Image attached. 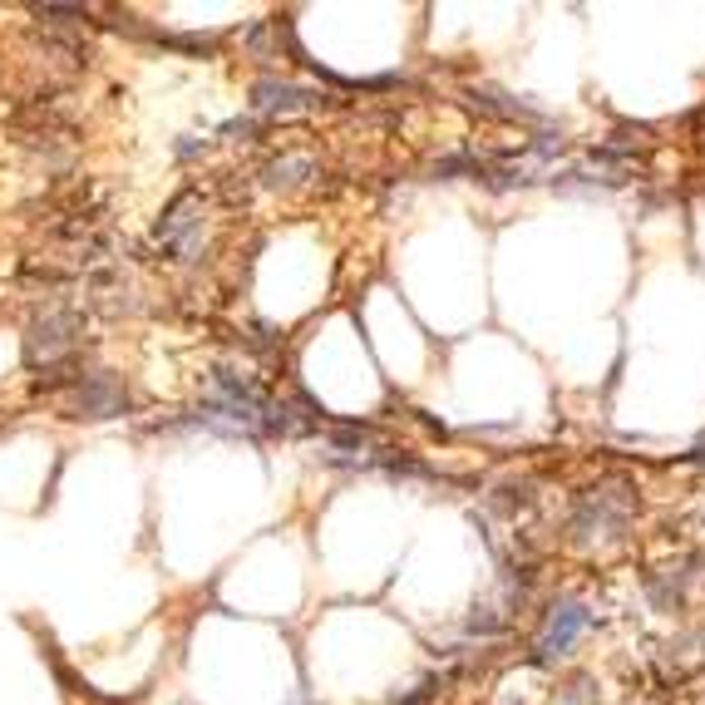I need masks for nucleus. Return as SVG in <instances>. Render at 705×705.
<instances>
[{"instance_id": "obj_4", "label": "nucleus", "mask_w": 705, "mask_h": 705, "mask_svg": "<svg viewBox=\"0 0 705 705\" xmlns=\"http://www.w3.org/2000/svg\"><path fill=\"white\" fill-rule=\"evenodd\" d=\"M203 192L198 188H182L178 198L168 203V213L159 217V232H153V242L168 247V252H178L182 262H192V252H198V237H203Z\"/></svg>"}, {"instance_id": "obj_7", "label": "nucleus", "mask_w": 705, "mask_h": 705, "mask_svg": "<svg viewBox=\"0 0 705 705\" xmlns=\"http://www.w3.org/2000/svg\"><path fill=\"white\" fill-rule=\"evenodd\" d=\"M316 173H320L316 153H306V149H287L281 159H272L267 168H262V178H267L272 188H301V182L316 178Z\"/></svg>"}, {"instance_id": "obj_1", "label": "nucleus", "mask_w": 705, "mask_h": 705, "mask_svg": "<svg viewBox=\"0 0 705 705\" xmlns=\"http://www.w3.org/2000/svg\"><path fill=\"white\" fill-rule=\"evenodd\" d=\"M85 351V311L70 301H50L45 311H35L25 326V365L30 370H64L75 365Z\"/></svg>"}, {"instance_id": "obj_6", "label": "nucleus", "mask_w": 705, "mask_h": 705, "mask_svg": "<svg viewBox=\"0 0 705 705\" xmlns=\"http://www.w3.org/2000/svg\"><path fill=\"white\" fill-rule=\"evenodd\" d=\"M320 99L311 95V89H297L287 85V79H262V85L252 89V109L262 118H291V114H306V109H316Z\"/></svg>"}, {"instance_id": "obj_9", "label": "nucleus", "mask_w": 705, "mask_h": 705, "mask_svg": "<svg viewBox=\"0 0 705 705\" xmlns=\"http://www.w3.org/2000/svg\"><path fill=\"white\" fill-rule=\"evenodd\" d=\"M553 705H592V685H588V681H577V685H567V691L557 695Z\"/></svg>"}, {"instance_id": "obj_3", "label": "nucleus", "mask_w": 705, "mask_h": 705, "mask_svg": "<svg viewBox=\"0 0 705 705\" xmlns=\"http://www.w3.org/2000/svg\"><path fill=\"white\" fill-rule=\"evenodd\" d=\"M124 410H128V390L109 370H85L70 385V395H64V415L70 419H114Z\"/></svg>"}, {"instance_id": "obj_8", "label": "nucleus", "mask_w": 705, "mask_h": 705, "mask_svg": "<svg viewBox=\"0 0 705 705\" xmlns=\"http://www.w3.org/2000/svg\"><path fill=\"white\" fill-rule=\"evenodd\" d=\"M30 21L40 30H85L89 11L85 5H30Z\"/></svg>"}, {"instance_id": "obj_5", "label": "nucleus", "mask_w": 705, "mask_h": 705, "mask_svg": "<svg viewBox=\"0 0 705 705\" xmlns=\"http://www.w3.org/2000/svg\"><path fill=\"white\" fill-rule=\"evenodd\" d=\"M592 627V612L582 607V602H553V612H547L543 631H538V646H533V662L538 666H553L563 662L567 652L577 646V637Z\"/></svg>"}, {"instance_id": "obj_2", "label": "nucleus", "mask_w": 705, "mask_h": 705, "mask_svg": "<svg viewBox=\"0 0 705 705\" xmlns=\"http://www.w3.org/2000/svg\"><path fill=\"white\" fill-rule=\"evenodd\" d=\"M631 508H637V489L627 479H602L592 489L577 493L572 503V538L577 547H592V543H607L617 538L621 528L631 524Z\"/></svg>"}]
</instances>
